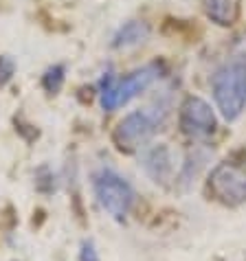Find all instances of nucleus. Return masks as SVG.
Here are the masks:
<instances>
[{"instance_id":"obj_1","label":"nucleus","mask_w":246,"mask_h":261,"mask_svg":"<svg viewBox=\"0 0 246 261\" xmlns=\"http://www.w3.org/2000/svg\"><path fill=\"white\" fill-rule=\"evenodd\" d=\"M211 95L224 121H237L246 110V55H233L211 75Z\"/></svg>"},{"instance_id":"obj_2","label":"nucleus","mask_w":246,"mask_h":261,"mask_svg":"<svg viewBox=\"0 0 246 261\" xmlns=\"http://www.w3.org/2000/svg\"><path fill=\"white\" fill-rule=\"evenodd\" d=\"M163 66L161 64H145V66L128 72L126 77L117 79L112 75V70L104 72L99 84V103L106 112H114L117 108L130 103L134 97H139L141 92H145L154 82L161 79Z\"/></svg>"},{"instance_id":"obj_3","label":"nucleus","mask_w":246,"mask_h":261,"mask_svg":"<svg viewBox=\"0 0 246 261\" xmlns=\"http://www.w3.org/2000/svg\"><path fill=\"white\" fill-rule=\"evenodd\" d=\"M167 108L165 106H152L143 108V110H134L126 114L119 125L114 127L112 141L121 151H136L154 139V134L163 127L165 119H167Z\"/></svg>"},{"instance_id":"obj_4","label":"nucleus","mask_w":246,"mask_h":261,"mask_svg":"<svg viewBox=\"0 0 246 261\" xmlns=\"http://www.w3.org/2000/svg\"><path fill=\"white\" fill-rule=\"evenodd\" d=\"M92 191L104 211L114 217L117 222H123L130 215L136 200L132 185L123 176H119L110 167H101L92 176Z\"/></svg>"},{"instance_id":"obj_5","label":"nucleus","mask_w":246,"mask_h":261,"mask_svg":"<svg viewBox=\"0 0 246 261\" xmlns=\"http://www.w3.org/2000/svg\"><path fill=\"white\" fill-rule=\"evenodd\" d=\"M207 191L224 206L246 202V158H229L218 163L207 178Z\"/></svg>"},{"instance_id":"obj_6","label":"nucleus","mask_w":246,"mask_h":261,"mask_svg":"<svg viewBox=\"0 0 246 261\" xmlns=\"http://www.w3.org/2000/svg\"><path fill=\"white\" fill-rule=\"evenodd\" d=\"M178 125L180 132L189 139H209L218 129V119H215L213 108L200 97H187L180 103L178 110Z\"/></svg>"},{"instance_id":"obj_7","label":"nucleus","mask_w":246,"mask_h":261,"mask_svg":"<svg viewBox=\"0 0 246 261\" xmlns=\"http://www.w3.org/2000/svg\"><path fill=\"white\" fill-rule=\"evenodd\" d=\"M143 169L156 185H171V180L176 178V163H174L171 149L165 143L147 147L145 154H143Z\"/></svg>"},{"instance_id":"obj_8","label":"nucleus","mask_w":246,"mask_h":261,"mask_svg":"<svg viewBox=\"0 0 246 261\" xmlns=\"http://www.w3.org/2000/svg\"><path fill=\"white\" fill-rule=\"evenodd\" d=\"M205 16L218 27H233L242 16V0H202Z\"/></svg>"},{"instance_id":"obj_9","label":"nucleus","mask_w":246,"mask_h":261,"mask_svg":"<svg viewBox=\"0 0 246 261\" xmlns=\"http://www.w3.org/2000/svg\"><path fill=\"white\" fill-rule=\"evenodd\" d=\"M150 24L145 20H128L123 22L117 33L112 35V48H132V46H139L143 44L147 38H150Z\"/></svg>"},{"instance_id":"obj_10","label":"nucleus","mask_w":246,"mask_h":261,"mask_svg":"<svg viewBox=\"0 0 246 261\" xmlns=\"http://www.w3.org/2000/svg\"><path fill=\"white\" fill-rule=\"evenodd\" d=\"M205 163H207V154H205V151L191 149L189 154H187V161L183 163V167H180V173H178L176 180L187 187L200 173V169H202V165H205Z\"/></svg>"},{"instance_id":"obj_11","label":"nucleus","mask_w":246,"mask_h":261,"mask_svg":"<svg viewBox=\"0 0 246 261\" xmlns=\"http://www.w3.org/2000/svg\"><path fill=\"white\" fill-rule=\"evenodd\" d=\"M64 82H66V66L64 64H53L44 70L42 75V88H44L48 95H57L62 90Z\"/></svg>"},{"instance_id":"obj_12","label":"nucleus","mask_w":246,"mask_h":261,"mask_svg":"<svg viewBox=\"0 0 246 261\" xmlns=\"http://www.w3.org/2000/svg\"><path fill=\"white\" fill-rule=\"evenodd\" d=\"M35 189L42 193H53L55 191V176L48 167H40L35 171Z\"/></svg>"},{"instance_id":"obj_13","label":"nucleus","mask_w":246,"mask_h":261,"mask_svg":"<svg viewBox=\"0 0 246 261\" xmlns=\"http://www.w3.org/2000/svg\"><path fill=\"white\" fill-rule=\"evenodd\" d=\"M16 75V62L11 55H0V88L7 86Z\"/></svg>"},{"instance_id":"obj_14","label":"nucleus","mask_w":246,"mask_h":261,"mask_svg":"<svg viewBox=\"0 0 246 261\" xmlns=\"http://www.w3.org/2000/svg\"><path fill=\"white\" fill-rule=\"evenodd\" d=\"M79 261H101L99 252L95 248V244L90 239H84L82 242V250H79Z\"/></svg>"}]
</instances>
